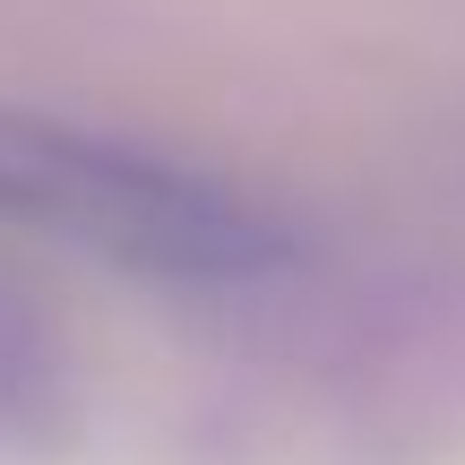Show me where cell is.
Returning a JSON list of instances; mask_svg holds the SVG:
<instances>
[{
  "instance_id": "obj_1",
  "label": "cell",
  "mask_w": 465,
  "mask_h": 465,
  "mask_svg": "<svg viewBox=\"0 0 465 465\" xmlns=\"http://www.w3.org/2000/svg\"><path fill=\"white\" fill-rule=\"evenodd\" d=\"M0 207L164 284H250L293 259V232L224 182L61 121L0 113Z\"/></svg>"
}]
</instances>
